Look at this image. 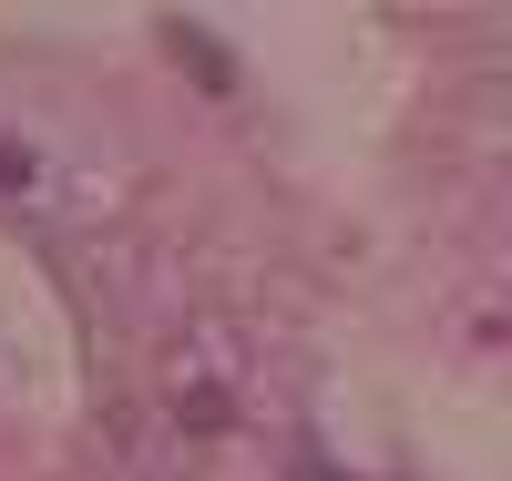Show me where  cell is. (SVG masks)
<instances>
[{
    "label": "cell",
    "instance_id": "6da1fadb",
    "mask_svg": "<svg viewBox=\"0 0 512 481\" xmlns=\"http://www.w3.org/2000/svg\"><path fill=\"white\" fill-rule=\"evenodd\" d=\"M175 52H185V62H195L205 82H216V93H226V82H236V62L216 52V31H185V21H175Z\"/></svg>",
    "mask_w": 512,
    "mask_h": 481
}]
</instances>
